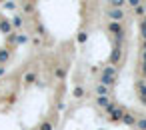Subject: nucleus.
Wrapping results in <instances>:
<instances>
[{"mask_svg":"<svg viewBox=\"0 0 146 130\" xmlns=\"http://www.w3.org/2000/svg\"><path fill=\"white\" fill-rule=\"evenodd\" d=\"M132 14H134L136 18H140V20H142V18L146 16V10H144V6L140 4V6H136V8H132Z\"/></svg>","mask_w":146,"mask_h":130,"instance_id":"obj_26","label":"nucleus"},{"mask_svg":"<svg viewBox=\"0 0 146 130\" xmlns=\"http://www.w3.org/2000/svg\"><path fill=\"white\" fill-rule=\"evenodd\" d=\"M32 2H36V0H32Z\"/></svg>","mask_w":146,"mask_h":130,"instance_id":"obj_35","label":"nucleus"},{"mask_svg":"<svg viewBox=\"0 0 146 130\" xmlns=\"http://www.w3.org/2000/svg\"><path fill=\"white\" fill-rule=\"evenodd\" d=\"M142 6H144V10H146V0H144V2H142Z\"/></svg>","mask_w":146,"mask_h":130,"instance_id":"obj_32","label":"nucleus"},{"mask_svg":"<svg viewBox=\"0 0 146 130\" xmlns=\"http://www.w3.org/2000/svg\"><path fill=\"white\" fill-rule=\"evenodd\" d=\"M4 48H8L10 52H14L18 48V32H12L8 36H4Z\"/></svg>","mask_w":146,"mask_h":130,"instance_id":"obj_13","label":"nucleus"},{"mask_svg":"<svg viewBox=\"0 0 146 130\" xmlns=\"http://www.w3.org/2000/svg\"><path fill=\"white\" fill-rule=\"evenodd\" d=\"M32 130H34V128H32Z\"/></svg>","mask_w":146,"mask_h":130,"instance_id":"obj_36","label":"nucleus"},{"mask_svg":"<svg viewBox=\"0 0 146 130\" xmlns=\"http://www.w3.org/2000/svg\"><path fill=\"white\" fill-rule=\"evenodd\" d=\"M112 100H114V96H94V104H96L98 108H102V110H104Z\"/></svg>","mask_w":146,"mask_h":130,"instance_id":"obj_18","label":"nucleus"},{"mask_svg":"<svg viewBox=\"0 0 146 130\" xmlns=\"http://www.w3.org/2000/svg\"><path fill=\"white\" fill-rule=\"evenodd\" d=\"M144 2V0H126V4L130 6V8H136V6H140Z\"/></svg>","mask_w":146,"mask_h":130,"instance_id":"obj_30","label":"nucleus"},{"mask_svg":"<svg viewBox=\"0 0 146 130\" xmlns=\"http://www.w3.org/2000/svg\"><path fill=\"white\" fill-rule=\"evenodd\" d=\"M138 72H140V78H144V80H146V62H140Z\"/></svg>","mask_w":146,"mask_h":130,"instance_id":"obj_29","label":"nucleus"},{"mask_svg":"<svg viewBox=\"0 0 146 130\" xmlns=\"http://www.w3.org/2000/svg\"><path fill=\"white\" fill-rule=\"evenodd\" d=\"M44 42H46V40H42L40 36H34V34H30V44H32L34 48H42V46H44Z\"/></svg>","mask_w":146,"mask_h":130,"instance_id":"obj_20","label":"nucleus"},{"mask_svg":"<svg viewBox=\"0 0 146 130\" xmlns=\"http://www.w3.org/2000/svg\"><path fill=\"white\" fill-rule=\"evenodd\" d=\"M80 2V12H82V20H88L86 18V10H88V6H90V2L92 0H78Z\"/></svg>","mask_w":146,"mask_h":130,"instance_id":"obj_24","label":"nucleus"},{"mask_svg":"<svg viewBox=\"0 0 146 130\" xmlns=\"http://www.w3.org/2000/svg\"><path fill=\"white\" fill-rule=\"evenodd\" d=\"M0 104H2V94H0Z\"/></svg>","mask_w":146,"mask_h":130,"instance_id":"obj_34","label":"nucleus"},{"mask_svg":"<svg viewBox=\"0 0 146 130\" xmlns=\"http://www.w3.org/2000/svg\"><path fill=\"white\" fill-rule=\"evenodd\" d=\"M134 92H136V98L146 104V80L144 78H136L134 80Z\"/></svg>","mask_w":146,"mask_h":130,"instance_id":"obj_11","label":"nucleus"},{"mask_svg":"<svg viewBox=\"0 0 146 130\" xmlns=\"http://www.w3.org/2000/svg\"><path fill=\"white\" fill-rule=\"evenodd\" d=\"M88 36H90V32H88V20H82V24H80V28H78V32H76V44L78 46H84L86 42H88Z\"/></svg>","mask_w":146,"mask_h":130,"instance_id":"obj_10","label":"nucleus"},{"mask_svg":"<svg viewBox=\"0 0 146 130\" xmlns=\"http://www.w3.org/2000/svg\"><path fill=\"white\" fill-rule=\"evenodd\" d=\"M138 28H140V42H146V16L140 20Z\"/></svg>","mask_w":146,"mask_h":130,"instance_id":"obj_23","label":"nucleus"},{"mask_svg":"<svg viewBox=\"0 0 146 130\" xmlns=\"http://www.w3.org/2000/svg\"><path fill=\"white\" fill-rule=\"evenodd\" d=\"M104 18L108 22H124L126 18V8H106L104 10Z\"/></svg>","mask_w":146,"mask_h":130,"instance_id":"obj_8","label":"nucleus"},{"mask_svg":"<svg viewBox=\"0 0 146 130\" xmlns=\"http://www.w3.org/2000/svg\"><path fill=\"white\" fill-rule=\"evenodd\" d=\"M104 30L112 38V42H124V38H126V26H124V22H108L106 20Z\"/></svg>","mask_w":146,"mask_h":130,"instance_id":"obj_1","label":"nucleus"},{"mask_svg":"<svg viewBox=\"0 0 146 130\" xmlns=\"http://www.w3.org/2000/svg\"><path fill=\"white\" fill-rule=\"evenodd\" d=\"M10 24H12V28H14V32H22L24 28H26V18L20 14V12H16L12 18H10Z\"/></svg>","mask_w":146,"mask_h":130,"instance_id":"obj_12","label":"nucleus"},{"mask_svg":"<svg viewBox=\"0 0 146 130\" xmlns=\"http://www.w3.org/2000/svg\"><path fill=\"white\" fill-rule=\"evenodd\" d=\"M2 6H4V8H8V10H14V8H16V4L12 2V0H6V2H4Z\"/></svg>","mask_w":146,"mask_h":130,"instance_id":"obj_31","label":"nucleus"},{"mask_svg":"<svg viewBox=\"0 0 146 130\" xmlns=\"http://www.w3.org/2000/svg\"><path fill=\"white\" fill-rule=\"evenodd\" d=\"M4 2H6V0H0V4H4Z\"/></svg>","mask_w":146,"mask_h":130,"instance_id":"obj_33","label":"nucleus"},{"mask_svg":"<svg viewBox=\"0 0 146 130\" xmlns=\"http://www.w3.org/2000/svg\"><path fill=\"white\" fill-rule=\"evenodd\" d=\"M30 20H32V30H30V34H34V36H40L42 40H48V38H50V34H48V28L44 26L42 18H40L38 14H34Z\"/></svg>","mask_w":146,"mask_h":130,"instance_id":"obj_5","label":"nucleus"},{"mask_svg":"<svg viewBox=\"0 0 146 130\" xmlns=\"http://www.w3.org/2000/svg\"><path fill=\"white\" fill-rule=\"evenodd\" d=\"M16 98H18V94H16L14 90H10L6 96H2V102H6V104H14V102H16Z\"/></svg>","mask_w":146,"mask_h":130,"instance_id":"obj_21","label":"nucleus"},{"mask_svg":"<svg viewBox=\"0 0 146 130\" xmlns=\"http://www.w3.org/2000/svg\"><path fill=\"white\" fill-rule=\"evenodd\" d=\"M108 8H126V0H108Z\"/></svg>","mask_w":146,"mask_h":130,"instance_id":"obj_25","label":"nucleus"},{"mask_svg":"<svg viewBox=\"0 0 146 130\" xmlns=\"http://www.w3.org/2000/svg\"><path fill=\"white\" fill-rule=\"evenodd\" d=\"M10 60H12V52L8 48H4V46H0V66L8 64Z\"/></svg>","mask_w":146,"mask_h":130,"instance_id":"obj_19","label":"nucleus"},{"mask_svg":"<svg viewBox=\"0 0 146 130\" xmlns=\"http://www.w3.org/2000/svg\"><path fill=\"white\" fill-rule=\"evenodd\" d=\"M124 112H126V108H124L122 104H118L116 100H112V102H110V104L104 108L106 120H108V122H112V124H120V122H122Z\"/></svg>","mask_w":146,"mask_h":130,"instance_id":"obj_2","label":"nucleus"},{"mask_svg":"<svg viewBox=\"0 0 146 130\" xmlns=\"http://www.w3.org/2000/svg\"><path fill=\"white\" fill-rule=\"evenodd\" d=\"M134 128H136V130H146V116L138 114V118H136V124H134Z\"/></svg>","mask_w":146,"mask_h":130,"instance_id":"obj_22","label":"nucleus"},{"mask_svg":"<svg viewBox=\"0 0 146 130\" xmlns=\"http://www.w3.org/2000/svg\"><path fill=\"white\" fill-rule=\"evenodd\" d=\"M12 32H14V28H12V24H10V18H6V16L0 14V34L8 36V34H12Z\"/></svg>","mask_w":146,"mask_h":130,"instance_id":"obj_14","label":"nucleus"},{"mask_svg":"<svg viewBox=\"0 0 146 130\" xmlns=\"http://www.w3.org/2000/svg\"><path fill=\"white\" fill-rule=\"evenodd\" d=\"M18 8H20V14L28 20V18H32L34 14H38L36 12V2H32V0H20L18 2Z\"/></svg>","mask_w":146,"mask_h":130,"instance_id":"obj_9","label":"nucleus"},{"mask_svg":"<svg viewBox=\"0 0 146 130\" xmlns=\"http://www.w3.org/2000/svg\"><path fill=\"white\" fill-rule=\"evenodd\" d=\"M136 118H138V112H134V110H126L124 116H122V122H120V124L134 126V124H136Z\"/></svg>","mask_w":146,"mask_h":130,"instance_id":"obj_15","label":"nucleus"},{"mask_svg":"<svg viewBox=\"0 0 146 130\" xmlns=\"http://www.w3.org/2000/svg\"><path fill=\"white\" fill-rule=\"evenodd\" d=\"M38 74H40V64H38V62L30 64V66L24 70L22 78H20V84H22V88H30L32 84H36V82H38Z\"/></svg>","mask_w":146,"mask_h":130,"instance_id":"obj_3","label":"nucleus"},{"mask_svg":"<svg viewBox=\"0 0 146 130\" xmlns=\"http://www.w3.org/2000/svg\"><path fill=\"white\" fill-rule=\"evenodd\" d=\"M114 94V88H108V86H102V84H94V96H112Z\"/></svg>","mask_w":146,"mask_h":130,"instance_id":"obj_16","label":"nucleus"},{"mask_svg":"<svg viewBox=\"0 0 146 130\" xmlns=\"http://www.w3.org/2000/svg\"><path fill=\"white\" fill-rule=\"evenodd\" d=\"M68 68H70V62L68 60H58V62H54V66H52V78L56 80V82H66V76H68Z\"/></svg>","mask_w":146,"mask_h":130,"instance_id":"obj_4","label":"nucleus"},{"mask_svg":"<svg viewBox=\"0 0 146 130\" xmlns=\"http://www.w3.org/2000/svg\"><path fill=\"white\" fill-rule=\"evenodd\" d=\"M100 72H102V74H114V76H118V68H116V66H110V64H106Z\"/></svg>","mask_w":146,"mask_h":130,"instance_id":"obj_27","label":"nucleus"},{"mask_svg":"<svg viewBox=\"0 0 146 130\" xmlns=\"http://www.w3.org/2000/svg\"><path fill=\"white\" fill-rule=\"evenodd\" d=\"M122 58H124V50H122V44H112V50H110V56H108L106 64L120 68V62H122Z\"/></svg>","mask_w":146,"mask_h":130,"instance_id":"obj_6","label":"nucleus"},{"mask_svg":"<svg viewBox=\"0 0 146 130\" xmlns=\"http://www.w3.org/2000/svg\"><path fill=\"white\" fill-rule=\"evenodd\" d=\"M140 62H146V42H140Z\"/></svg>","mask_w":146,"mask_h":130,"instance_id":"obj_28","label":"nucleus"},{"mask_svg":"<svg viewBox=\"0 0 146 130\" xmlns=\"http://www.w3.org/2000/svg\"><path fill=\"white\" fill-rule=\"evenodd\" d=\"M56 122H58V112H52L50 116H44L34 126V130H56Z\"/></svg>","mask_w":146,"mask_h":130,"instance_id":"obj_7","label":"nucleus"},{"mask_svg":"<svg viewBox=\"0 0 146 130\" xmlns=\"http://www.w3.org/2000/svg\"><path fill=\"white\" fill-rule=\"evenodd\" d=\"M72 98H74V100H84V98H86V86L78 82V84L72 88Z\"/></svg>","mask_w":146,"mask_h":130,"instance_id":"obj_17","label":"nucleus"}]
</instances>
